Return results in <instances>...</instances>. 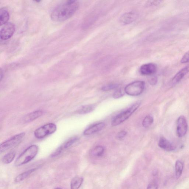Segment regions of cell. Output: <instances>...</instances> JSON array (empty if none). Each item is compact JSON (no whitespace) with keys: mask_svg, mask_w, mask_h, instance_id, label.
<instances>
[{"mask_svg":"<svg viewBox=\"0 0 189 189\" xmlns=\"http://www.w3.org/2000/svg\"><path fill=\"white\" fill-rule=\"evenodd\" d=\"M79 4L76 1H67L55 8L51 15L52 20L57 22L67 20L73 16L79 8Z\"/></svg>","mask_w":189,"mask_h":189,"instance_id":"obj_1","label":"cell"},{"mask_svg":"<svg viewBox=\"0 0 189 189\" xmlns=\"http://www.w3.org/2000/svg\"><path fill=\"white\" fill-rule=\"evenodd\" d=\"M38 146L36 145L30 146L17 158L15 163V166H21L32 161L38 154Z\"/></svg>","mask_w":189,"mask_h":189,"instance_id":"obj_2","label":"cell"},{"mask_svg":"<svg viewBox=\"0 0 189 189\" xmlns=\"http://www.w3.org/2000/svg\"><path fill=\"white\" fill-rule=\"evenodd\" d=\"M141 105L140 102H137L134 104L127 110L120 113L115 117L112 121V125L116 126L122 124L127 120L133 113L139 108Z\"/></svg>","mask_w":189,"mask_h":189,"instance_id":"obj_3","label":"cell"},{"mask_svg":"<svg viewBox=\"0 0 189 189\" xmlns=\"http://www.w3.org/2000/svg\"><path fill=\"white\" fill-rule=\"evenodd\" d=\"M25 133H21L13 136L7 141L1 144L0 146L1 152H3L8 150L17 146L23 141L25 137Z\"/></svg>","mask_w":189,"mask_h":189,"instance_id":"obj_4","label":"cell"},{"mask_svg":"<svg viewBox=\"0 0 189 189\" xmlns=\"http://www.w3.org/2000/svg\"><path fill=\"white\" fill-rule=\"evenodd\" d=\"M145 83L143 81H136L129 83L124 88L127 94L131 96H137L142 94L145 88Z\"/></svg>","mask_w":189,"mask_h":189,"instance_id":"obj_5","label":"cell"},{"mask_svg":"<svg viewBox=\"0 0 189 189\" xmlns=\"http://www.w3.org/2000/svg\"><path fill=\"white\" fill-rule=\"evenodd\" d=\"M56 130V126L55 124L49 123L41 126L35 130L34 135L37 139H42L54 133Z\"/></svg>","mask_w":189,"mask_h":189,"instance_id":"obj_6","label":"cell"},{"mask_svg":"<svg viewBox=\"0 0 189 189\" xmlns=\"http://www.w3.org/2000/svg\"><path fill=\"white\" fill-rule=\"evenodd\" d=\"M1 27L0 36L1 40L9 39L13 36L15 31V26L13 23H7Z\"/></svg>","mask_w":189,"mask_h":189,"instance_id":"obj_7","label":"cell"},{"mask_svg":"<svg viewBox=\"0 0 189 189\" xmlns=\"http://www.w3.org/2000/svg\"><path fill=\"white\" fill-rule=\"evenodd\" d=\"M188 130V124L185 117L181 116L177 119V133L179 137H182L187 133Z\"/></svg>","mask_w":189,"mask_h":189,"instance_id":"obj_8","label":"cell"},{"mask_svg":"<svg viewBox=\"0 0 189 189\" xmlns=\"http://www.w3.org/2000/svg\"><path fill=\"white\" fill-rule=\"evenodd\" d=\"M78 140H79V138L76 136L70 138L68 140H66L56 149V151L52 155V156L55 157L61 154L65 150L69 149L70 147H71L73 144L78 141Z\"/></svg>","mask_w":189,"mask_h":189,"instance_id":"obj_9","label":"cell"},{"mask_svg":"<svg viewBox=\"0 0 189 189\" xmlns=\"http://www.w3.org/2000/svg\"><path fill=\"white\" fill-rule=\"evenodd\" d=\"M157 67L155 64L152 63L146 64L140 68V73L145 75H151L155 73Z\"/></svg>","mask_w":189,"mask_h":189,"instance_id":"obj_10","label":"cell"},{"mask_svg":"<svg viewBox=\"0 0 189 189\" xmlns=\"http://www.w3.org/2000/svg\"><path fill=\"white\" fill-rule=\"evenodd\" d=\"M189 73V65L185 66L179 71L171 80V85H175L183 79L187 74Z\"/></svg>","mask_w":189,"mask_h":189,"instance_id":"obj_11","label":"cell"},{"mask_svg":"<svg viewBox=\"0 0 189 189\" xmlns=\"http://www.w3.org/2000/svg\"><path fill=\"white\" fill-rule=\"evenodd\" d=\"M159 146L162 149L168 151H174L176 149V146L166 138L162 137L159 142Z\"/></svg>","mask_w":189,"mask_h":189,"instance_id":"obj_12","label":"cell"},{"mask_svg":"<svg viewBox=\"0 0 189 189\" xmlns=\"http://www.w3.org/2000/svg\"><path fill=\"white\" fill-rule=\"evenodd\" d=\"M105 126V124L104 123L102 122L95 124L86 129L83 132V134L84 135L88 136L97 133L102 130L104 128Z\"/></svg>","mask_w":189,"mask_h":189,"instance_id":"obj_13","label":"cell"},{"mask_svg":"<svg viewBox=\"0 0 189 189\" xmlns=\"http://www.w3.org/2000/svg\"><path fill=\"white\" fill-rule=\"evenodd\" d=\"M137 18V15L135 13L129 12L125 13L120 17V21L123 24L127 25L132 23Z\"/></svg>","mask_w":189,"mask_h":189,"instance_id":"obj_14","label":"cell"},{"mask_svg":"<svg viewBox=\"0 0 189 189\" xmlns=\"http://www.w3.org/2000/svg\"><path fill=\"white\" fill-rule=\"evenodd\" d=\"M43 114L42 111L40 110L34 111L27 115L23 118V120L25 123H29L39 118Z\"/></svg>","mask_w":189,"mask_h":189,"instance_id":"obj_15","label":"cell"},{"mask_svg":"<svg viewBox=\"0 0 189 189\" xmlns=\"http://www.w3.org/2000/svg\"><path fill=\"white\" fill-rule=\"evenodd\" d=\"M9 18V14L7 10L2 8L0 10V25H4L7 23Z\"/></svg>","mask_w":189,"mask_h":189,"instance_id":"obj_16","label":"cell"},{"mask_svg":"<svg viewBox=\"0 0 189 189\" xmlns=\"http://www.w3.org/2000/svg\"><path fill=\"white\" fill-rule=\"evenodd\" d=\"M83 181L82 177L78 176L74 177L71 182V189H79L83 184Z\"/></svg>","mask_w":189,"mask_h":189,"instance_id":"obj_17","label":"cell"},{"mask_svg":"<svg viewBox=\"0 0 189 189\" xmlns=\"http://www.w3.org/2000/svg\"><path fill=\"white\" fill-rule=\"evenodd\" d=\"M36 168L33 169L28 171H25L17 176L15 179L16 182H22L28 177L32 173L36 170Z\"/></svg>","mask_w":189,"mask_h":189,"instance_id":"obj_18","label":"cell"},{"mask_svg":"<svg viewBox=\"0 0 189 189\" xmlns=\"http://www.w3.org/2000/svg\"><path fill=\"white\" fill-rule=\"evenodd\" d=\"M184 168V164L180 160H177L175 164V176L178 179L181 176Z\"/></svg>","mask_w":189,"mask_h":189,"instance_id":"obj_19","label":"cell"},{"mask_svg":"<svg viewBox=\"0 0 189 189\" xmlns=\"http://www.w3.org/2000/svg\"><path fill=\"white\" fill-rule=\"evenodd\" d=\"M15 155L16 153L14 151L8 153L4 156L2 160V162L5 164H9L14 160Z\"/></svg>","mask_w":189,"mask_h":189,"instance_id":"obj_20","label":"cell"},{"mask_svg":"<svg viewBox=\"0 0 189 189\" xmlns=\"http://www.w3.org/2000/svg\"><path fill=\"white\" fill-rule=\"evenodd\" d=\"M95 107L94 105H87L82 106L78 111V113L80 114H88L92 111Z\"/></svg>","mask_w":189,"mask_h":189,"instance_id":"obj_21","label":"cell"},{"mask_svg":"<svg viewBox=\"0 0 189 189\" xmlns=\"http://www.w3.org/2000/svg\"><path fill=\"white\" fill-rule=\"evenodd\" d=\"M104 149L102 146H98L95 147L91 151V154L93 156L99 157L101 156L104 154Z\"/></svg>","mask_w":189,"mask_h":189,"instance_id":"obj_22","label":"cell"},{"mask_svg":"<svg viewBox=\"0 0 189 189\" xmlns=\"http://www.w3.org/2000/svg\"><path fill=\"white\" fill-rule=\"evenodd\" d=\"M154 122V119L152 116L150 115L145 117L142 122V125L144 127L147 128L153 124Z\"/></svg>","mask_w":189,"mask_h":189,"instance_id":"obj_23","label":"cell"},{"mask_svg":"<svg viewBox=\"0 0 189 189\" xmlns=\"http://www.w3.org/2000/svg\"><path fill=\"white\" fill-rule=\"evenodd\" d=\"M118 87L119 85L117 83H110L102 87V89L105 91H108L117 88Z\"/></svg>","mask_w":189,"mask_h":189,"instance_id":"obj_24","label":"cell"},{"mask_svg":"<svg viewBox=\"0 0 189 189\" xmlns=\"http://www.w3.org/2000/svg\"><path fill=\"white\" fill-rule=\"evenodd\" d=\"M125 93V91L122 89H118L114 93L113 97L115 99H118L122 97Z\"/></svg>","mask_w":189,"mask_h":189,"instance_id":"obj_25","label":"cell"},{"mask_svg":"<svg viewBox=\"0 0 189 189\" xmlns=\"http://www.w3.org/2000/svg\"><path fill=\"white\" fill-rule=\"evenodd\" d=\"M180 62L182 64L189 63V51L183 56Z\"/></svg>","mask_w":189,"mask_h":189,"instance_id":"obj_26","label":"cell"},{"mask_svg":"<svg viewBox=\"0 0 189 189\" xmlns=\"http://www.w3.org/2000/svg\"><path fill=\"white\" fill-rule=\"evenodd\" d=\"M163 1H148L146 3L147 6H157L160 4Z\"/></svg>","mask_w":189,"mask_h":189,"instance_id":"obj_27","label":"cell"},{"mask_svg":"<svg viewBox=\"0 0 189 189\" xmlns=\"http://www.w3.org/2000/svg\"><path fill=\"white\" fill-rule=\"evenodd\" d=\"M158 184L156 182H152L148 185L147 189H158Z\"/></svg>","mask_w":189,"mask_h":189,"instance_id":"obj_28","label":"cell"},{"mask_svg":"<svg viewBox=\"0 0 189 189\" xmlns=\"http://www.w3.org/2000/svg\"><path fill=\"white\" fill-rule=\"evenodd\" d=\"M127 134V132L126 131H121L118 134L117 137L118 139L120 140L123 139L126 137Z\"/></svg>","mask_w":189,"mask_h":189,"instance_id":"obj_29","label":"cell"},{"mask_svg":"<svg viewBox=\"0 0 189 189\" xmlns=\"http://www.w3.org/2000/svg\"><path fill=\"white\" fill-rule=\"evenodd\" d=\"M157 82V78L156 77H151L149 80L150 84L152 85H155L156 84Z\"/></svg>","mask_w":189,"mask_h":189,"instance_id":"obj_30","label":"cell"},{"mask_svg":"<svg viewBox=\"0 0 189 189\" xmlns=\"http://www.w3.org/2000/svg\"><path fill=\"white\" fill-rule=\"evenodd\" d=\"M3 72L2 71V69L1 70V80L2 81V78L3 77Z\"/></svg>","mask_w":189,"mask_h":189,"instance_id":"obj_31","label":"cell"},{"mask_svg":"<svg viewBox=\"0 0 189 189\" xmlns=\"http://www.w3.org/2000/svg\"><path fill=\"white\" fill-rule=\"evenodd\" d=\"M54 189H61V188H56Z\"/></svg>","mask_w":189,"mask_h":189,"instance_id":"obj_32","label":"cell"}]
</instances>
